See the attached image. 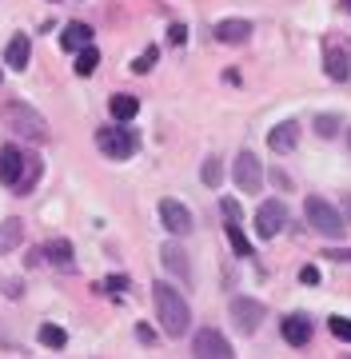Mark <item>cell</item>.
Here are the masks:
<instances>
[{"label": "cell", "instance_id": "obj_7", "mask_svg": "<svg viewBox=\"0 0 351 359\" xmlns=\"http://www.w3.org/2000/svg\"><path fill=\"white\" fill-rule=\"evenodd\" d=\"M232 320H235L240 332L252 335L263 323V304H260V299H252V295H235V299H232Z\"/></svg>", "mask_w": 351, "mask_h": 359}, {"label": "cell", "instance_id": "obj_11", "mask_svg": "<svg viewBox=\"0 0 351 359\" xmlns=\"http://www.w3.org/2000/svg\"><path fill=\"white\" fill-rule=\"evenodd\" d=\"M20 172H25V156H20V148H13V144H4V148H0V184H8V188H16V180H20Z\"/></svg>", "mask_w": 351, "mask_h": 359}, {"label": "cell", "instance_id": "obj_1", "mask_svg": "<svg viewBox=\"0 0 351 359\" xmlns=\"http://www.w3.org/2000/svg\"><path fill=\"white\" fill-rule=\"evenodd\" d=\"M152 304H156V316L160 323H164V332L168 335H188V323H192V311H188V299H184L172 283L156 280L152 283Z\"/></svg>", "mask_w": 351, "mask_h": 359}, {"label": "cell", "instance_id": "obj_33", "mask_svg": "<svg viewBox=\"0 0 351 359\" xmlns=\"http://www.w3.org/2000/svg\"><path fill=\"white\" fill-rule=\"evenodd\" d=\"M136 332H140V344H152V339H156V332H152V323H140Z\"/></svg>", "mask_w": 351, "mask_h": 359}, {"label": "cell", "instance_id": "obj_12", "mask_svg": "<svg viewBox=\"0 0 351 359\" xmlns=\"http://www.w3.org/2000/svg\"><path fill=\"white\" fill-rule=\"evenodd\" d=\"M160 256H164V264H168L172 276H180V280H192V259H188V252H184L176 240H168V244L160 248Z\"/></svg>", "mask_w": 351, "mask_h": 359}, {"label": "cell", "instance_id": "obj_25", "mask_svg": "<svg viewBox=\"0 0 351 359\" xmlns=\"http://www.w3.org/2000/svg\"><path fill=\"white\" fill-rule=\"evenodd\" d=\"M343 128V120H339V116H315V132H319V136H336V132Z\"/></svg>", "mask_w": 351, "mask_h": 359}, {"label": "cell", "instance_id": "obj_30", "mask_svg": "<svg viewBox=\"0 0 351 359\" xmlns=\"http://www.w3.org/2000/svg\"><path fill=\"white\" fill-rule=\"evenodd\" d=\"M168 40H172V44H184V40H188V25H172L168 28Z\"/></svg>", "mask_w": 351, "mask_h": 359}, {"label": "cell", "instance_id": "obj_27", "mask_svg": "<svg viewBox=\"0 0 351 359\" xmlns=\"http://www.w3.org/2000/svg\"><path fill=\"white\" fill-rule=\"evenodd\" d=\"M36 172H40V160H32V164H28V176H20V180H16V192H20V196L36 188Z\"/></svg>", "mask_w": 351, "mask_h": 359}, {"label": "cell", "instance_id": "obj_18", "mask_svg": "<svg viewBox=\"0 0 351 359\" xmlns=\"http://www.w3.org/2000/svg\"><path fill=\"white\" fill-rule=\"evenodd\" d=\"M28 56H32V48H28V36H25V32H16V36L8 40V65H13L16 72H25V68H28Z\"/></svg>", "mask_w": 351, "mask_h": 359}, {"label": "cell", "instance_id": "obj_24", "mask_svg": "<svg viewBox=\"0 0 351 359\" xmlns=\"http://www.w3.org/2000/svg\"><path fill=\"white\" fill-rule=\"evenodd\" d=\"M228 240H232L235 256H252V244H247V236L240 231V224H228Z\"/></svg>", "mask_w": 351, "mask_h": 359}, {"label": "cell", "instance_id": "obj_37", "mask_svg": "<svg viewBox=\"0 0 351 359\" xmlns=\"http://www.w3.org/2000/svg\"><path fill=\"white\" fill-rule=\"evenodd\" d=\"M347 148H351V128H347Z\"/></svg>", "mask_w": 351, "mask_h": 359}, {"label": "cell", "instance_id": "obj_26", "mask_svg": "<svg viewBox=\"0 0 351 359\" xmlns=\"http://www.w3.org/2000/svg\"><path fill=\"white\" fill-rule=\"evenodd\" d=\"M220 176H223L220 160H216V156H208V160H204V184H208V188H216V184H220Z\"/></svg>", "mask_w": 351, "mask_h": 359}, {"label": "cell", "instance_id": "obj_3", "mask_svg": "<svg viewBox=\"0 0 351 359\" xmlns=\"http://www.w3.org/2000/svg\"><path fill=\"white\" fill-rule=\"evenodd\" d=\"M96 148H100L108 160H128V156H136V148H140V136L132 128H124V124H108V128L96 132Z\"/></svg>", "mask_w": 351, "mask_h": 359}, {"label": "cell", "instance_id": "obj_20", "mask_svg": "<svg viewBox=\"0 0 351 359\" xmlns=\"http://www.w3.org/2000/svg\"><path fill=\"white\" fill-rule=\"evenodd\" d=\"M20 231H25L20 219H4V224H0V256H4V252H13V248L20 244Z\"/></svg>", "mask_w": 351, "mask_h": 359}, {"label": "cell", "instance_id": "obj_38", "mask_svg": "<svg viewBox=\"0 0 351 359\" xmlns=\"http://www.w3.org/2000/svg\"><path fill=\"white\" fill-rule=\"evenodd\" d=\"M0 80H4V76H0Z\"/></svg>", "mask_w": 351, "mask_h": 359}, {"label": "cell", "instance_id": "obj_9", "mask_svg": "<svg viewBox=\"0 0 351 359\" xmlns=\"http://www.w3.org/2000/svg\"><path fill=\"white\" fill-rule=\"evenodd\" d=\"M160 219L172 236H188L192 231V212L180 204V200H160Z\"/></svg>", "mask_w": 351, "mask_h": 359}, {"label": "cell", "instance_id": "obj_21", "mask_svg": "<svg viewBox=\"0 0 351 359\" xmlns=\"http://www.w3.org/2000/svg\"><path fill=\"white\" fill-rule=\"evenodd\" d=\"M96 68H100V48H96V44L80 48L76 52V76H92Z\"/></svg>", "mask_w": 351, "mask_h": 359}, {"label": "cell", "instance_id": "obj_5", "mask_svg": "<svg viewBox=\"0 0 351 359\" xmlns=\"http://www.w3.org/2000/svg\"><path fill=\"white\" fill-rule=\"evenodd\" d=\"M192 359H235V351L216 327H204L192 335Z\"/></svg>", "mask_w": 351, "mask_h": 359}, {"label": "cell", "instance_id": "obj_31", "mask_svg": "<svg viewBox=\"0 0 351 359\" xmlns=\"http://www.w3.org/2000/svg\"><path fill=\"white\" fill-rule=\"evenodd\" d=\"M223 204V216H228V224H235V219H240V204H235V200H220Z\"/></svg>", "mask_w": 351, "mask_h": 359}, {"label": "cell", "instance_id": "obj_4", "mask_svg": "<svg viewBox=\"0 0 351 359\" xmlns=\"http://www.w3.org/2000/svg\"><path fill=\"white\" fill-rule=\"evenodd\" d=\"M308 219L324 236H343V216H339L336 204H327L324 196H308Z\"/></svg>", "mask_w": 351, "mask_h": 359}, {"label": "cell", "instance_id": "obj_2", "mask_svg": "<svg viewBox=\"0 0 351 359\" xmlns=\"http://www.w3.org/2000/svg\"><path fill=\"white\" fill-rule=\"evenodd\" d=\"M4 124L16 132V136H25V140H36V144H44L48 140V124H44V116L32 108V104H25V100H8L4 104Z\"/></svg>", "mask_w": 351, "mask_h": 359}, {"label": "cell", "instance_id": "obj_8", "mask_svg": "<svg viewBox=\"0 0 351 359\" xmlns=\"http://www.w3.org/2000/svg\"><path fill=\"white\" fill-rule=\"evenodd\" d=\"M235 184L244 188V192H260V184H263V164L256 160L252 152H240L235 156Z\"/></svg>", "mask_w": 351, "mask_h": 359}, {"label": "cell", "instance_id": "obj_35", "mask_svg": "<svg viewBox=\"0 0 351 359\" xmlns=\"http://www.w3.org/2000/svg\"><path fill=\"white\" fill-rule=\"evenodd\" d=\"M339 204H343V212H339V216H343V219H351V192L343 196V200H339Z\"/></svg>", "mask_w": 351, "mask_h": 359}, {"label": "cell", "instance_id": "obj_14", "mask_svg": "<svg viewBox=\"0 0 351 359\" xmlns=\"http://www.w3.org/2000/svg\"><path fill=\"white\" fill-rule=\"evenodd\" d=\"M280 332H284V339L291 347H303L312 339V320H308V316H284V327H280Z\"/></svg>", "mask_w": 351, "mask_h": 359}, {"label": "cell", "instance_id": "obj_13", "mask_svg": "<svg viewBox=\"0 0 351 359\" xmlns=\"http://www.w3.org/2000/svg\"><path fill=\"white\" fill-rule=\"evenodd\" d=\"M212 36L220 44H244V40H252V20H220L212 28Z\"/></svg>", "mask_w": 351, "mask_h": 359}, {"label": "cell", "instance_id": "obj_32", "mask_svg": "<svg viewBox=\"0 0 351 359\" xmlns=\"http://www.w3.org/2000/svg\"><path fill=\"white\" fill-rule=\"evenodd\" d=\"M299 283H319V268H312V264H308V268L299 271Z\"/></svg>", "mask_w": 351, "mask_h": 359}, {"label": "cell", "instance_id": "obj_23", "mask_svg": "<svg viewBox=\"0 0 351 359\" xmlns=\"http://www.w3.org/2000/svg\"><path fill=\"white\" fill-rule=\"evenodd\" d=\"M156 60H160V48L156 44H148V48L132 60V72H148V68H156Z\"/></svg>", "mask_w": 351, "mask_h": 359}, {"label": "cell", "instance_id": "obj_29", "mask_svg": "<svg viewBox=\"0 0 351 359\" xmlns=\"http://www.w3.org/2000/svg\"><path fill=\"white\" fill-rule=\"evenodd\" d=\"M104 287L108 292H128V276H108Z\"/></svg>", "mask_w": 351, "mask_h": 359}, {"label": "cell", "instance_id": "obj_16", "mask_svg": "<svg viewBox=\"0 0 351 359\" xmlns=\"http://www.w3.org/2000/svg\"><path fill=\"white\" fill-rule=\"evenodd\" d=\"M296 136H299V124L296 120H284V124H275L268 132V144H272V152H291L296 148Z\"/></svg>", "mask_w": 351, "mask_h": 359}, {"label": "cell", "instance_id": "obj_6", "mask_svg": "<svg viewBox=\"0 0 351 359\" xmlns=\"http://www.w3.org/2000/svg\"><path fill=\"white\" fill-rule=\"evenodd\" d=\"M287 224V204L284 200H263L260 212H256V231H260L263 240H272V236H280Z\"/></svg>", "mask_w": 351, "mask_h": 359}, {"label": "cell", "instance_id": "obj_28", "mask_svg": "<svg viewBox=\"0 0 351 359\" xmlns=\"http://www.w3.org/2000/svg\"><path fill=\"white\" fill-rule=\"evenodd\" d=\"M327 327H331L339 339H347V344H351V320H343V316H331V320H327Z\"/></svg>", "mask_w": 351, "mask_h": 359}, {"label": "cell", "instance_id": "obj_19", "mask_svg": "<svg viewBox=\"0 0 351 359\" xmlns=\"http://www.w3.org/2000/svg\"><path fill=\"white\" fill-rule=\"evenodd\" d=\"M108 108H112V116H116L120 124H128L132 116L140 112V104H136V96H124V92H116V96L108 100Z\"/></svg>", "mask_w": 351, "mask_h": 359}, {"label": "cell", "instance_id": "obj_15", "mask_svg": "<svg viewBox=\"0 0 351 359\" xmlns=\"http://www.w3.org/2000/svg\"><path fill=\"white\" fill-rule=\"evenodd\" d=\"M92 44V28L80 25V20H72V25H64V32H60V48L64 52H80Z\"/></svg>", "mask_w": 351, "mask_h": 359}, {"label": "cell", "instance_id": "obj_10", "mask_svg": "<svg viewBox=\"0 0 351 359\" xmlns=\"http://www.w3.org/2000/svg\"><path fill=\"white\" fill-rule=\"evenodd\" d=\"M324 68H327V76H331V80H339V84H343V80L351 76V56H347V44L331 40V44L324 48Z\"/></svg>", "mask_w": 351, "mask_h": 359}, {"label": "cell", "instance_id": "obj_34", "mask_svg": "<svg viewBox=\"0 0 351 359\" xmlns=\"http://www.w3.org/2000/svg\"><path fill=\"white\" fill-rule=\"evenodd\" d=\"M327 259H351V248H347V252H343V248H331V252H327Z\"/></svg>", "mask_w": 351, "mask_h": 359}, {"label": "cell", "instance_id": "obj_17", "mask_svg": "<svg viewBox=\"0 0 351 359\" xmlns=\"http://www.w3.org/2000/svg\"><path fill=\"white\" fill-rule=\"evenodd\" d=\"M44 256L53 259L56 268H64V271L76 268V259H72V248H68V240H48V244H44Z\"/></svg>", "mask_w": 351, "mask_h": 359}, {"label": "cell", "instance_id": "obj_22", "mask_svg": "<svg viewBox=\"0 0 351 359\" xmlns=\"http://www.w3.org/2000/svg\"><path fill=\"white\" fill-rule=\"evenodd\" d=\"M40 344H44V347H64V344H68L64 327H56V323H44V327H40Z\"/></svg>", "mask_w": 351, "mask_h": 359}, {"label": "cell", "instance_id": "obj_36", "mask_svg": "<svg viewBox=\"0 0 351 359\" xmlns=\"http://www.w3.org/2000/svg\"><path fill=\"white\" fill-rule=\"evenodd\" d=\"M339 8H343V13H351V0H339Z\"/></svg>", "mask_w": 351, "mask_h": 359}]
</instances>
